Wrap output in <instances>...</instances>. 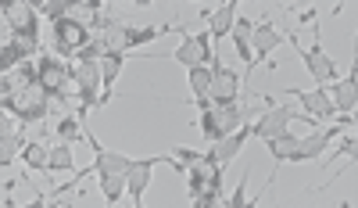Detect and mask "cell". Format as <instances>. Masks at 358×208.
<instances>
[{
	"instance_id": "obj_5",
	"label": "cell",
	"mask_w": 358,
	"mask_h": 208,
	"mask_svg": "<svg viewBox=\"0 0 358 208\" xmlns=\"http://www.w3.org/2000/svg\"><path fill=\"white\" fill-rule=\"evenodd\" d=\"M183 176H187L190 201H204V197H212V194L222 190V165L208 155V151H201V158L190 162Z\"/></svg>"
},
{
	"instance_id": "obj_16",
	"label": "cell",
	"mask_w": 358,
	"mask_h": 208,
	"mask_svg": "<svg viewBox=\"0 0 358 208\" xmlns=\"http://www.w3.org/2000/svg\"><path fill=\"white\" fill-rule=\"evenodd\" d=\"M251 29H255V22H248V18H236V22H233V29H229L233 47H236V54H241V62L248 65L241 79H248V76H251V69H255V54H251Z\"/></svg>"
},
{
	"instance_id": "obj_24",
	"label": "cell",
	"mask_w": 358,
	"mask_h": 208,
	"mask_svg": "<svg viewBox=\"0 0 358 208\" xmlns=\"http://www.w3.org/2000/svg\"><path fill=\"white\" fill-rule=\"evenodd\" d=\"M33 8H36V15H47L50 22H57L76 8V0H40V4H33Z\"/></svg>"
},
{
	"instance_id": "obj_26",
	"label": "cell",
	"mask_w": 358,
	"mask_h": 208,
	"mask_svg": "<svg viewBox=\"0 0 358 208\" xmlns=\"http://www.w3.org/2000/svg\"><path fill=\"white\" fill-rule=\"evenodd\" d=\"M344 155H348V158L355 155V137H344V140L337 144V151H334V158H344Z\"/></svg>"
},
{
	"instance_id": "obj_28",
	"label": "cell",
	"mask_w": 358,
	"mask_h": 208,
	"mask_svg": "<svg viewBox=\"0 0 358 208\" xmlns=\"http://www.w3.org/2000/svg\"><path fill=\"white\" fill-rule=\"evenodd\" d=\"M22 208H50V201H47V190H43V194H36L33 201H29V204H22Z\"/></svg>"
},
{
	"instance_id": "obj_13",
	"label": "cell",
	"mask_w": 358,
	"mask_h": 208,
	"mask_svg": "<svg viewBox=\"0 0 358 208\" xmlns=\"http://www.w3.org/2000/svg\"><path fill=\"white\" fill-rule=\"evenodd\" d=\"M280 43H287V36H283L268 18H262V22L251 29V54H255V65L268 62V54H273Z\"/></svg>"
},
{
	"instance_id": "obj_4",
	"label": "cell",
	"mask_w": 358,
	"mask_h": 208,
	"mask_svg": "<svg viewBox=\"0 0 358 208\" xmlns=\"http://www.w3.org/2000/svg\"><path fill=\"white\" fill-rule=\"evenodd\" d=\"M36 83L43 86L47 97H57V101L79 97L76 94V79H72V65L62 62L57 54H43L40 62H36Z\"/></svg>"
},
{
	"instance_id": "obj_21",
	"label": "cell",
	"mask_w": 358,
	"mask_h": 208,
	"mask_svg": "<svg viewBox=\"0 0 358 208\" xmlns=\"http://www.w3.org/2000/svg\"><path fill=\"white\" fill-rule=\"evenodd\" d=\"M83 133H86V126L79 123L76 115L57 118V126H54V137H57V144H76V140H83Z\"/></svg>"
},
{
	"instance_id": "obj_22",
	"label": "cell",
	"mask_w": 358,
	"mask_h": 208,
	"mask_svg": "<svg viewBox=\"0 0 358 208\" xmlns=\"http://www.w3.org/2000/svg\"><path fill=\"white\" fill-rule=\"evenodd\" d=\"M208 86H212V69H208V65L190 69V90H194V104H204V101H208Z\"/></svg>"
},
{
	"instance_id": "obj_20",
	"label": "cell",
	"mask_w": 358,
	"mask_h": 208,
	"mask_svg": "<svg viewBox=\"0 0 358 208\" xmlns=\"http://www.w3.org/2000/svg\"><path fill=\"white\" fill-rule=\"evenodd\" d=\"M297 140H301V137H294L290 130H287L283 137H276V140H268V151H273L276 165H283V162H294V155H297Z\"/></svg>"
},
{
	"instance_id": "obj_25",
	"label": "cell",
	"mask_w": 358,
	"mask_h": 208,
	"mask_svg": "<svg viewBox=\"0 0 358 208\" xmlns=\"http://www.w3.org/2000/svg\"><path fill=\"white\" fill-rule=\"evenodd\" d=\"M194 208H229V197L219 190V194H212V197H204V201H194Z\"/></svg>"
},
{
	"instance_id": "obj_11",
	"label": "cell",
	"mask_w": 358,
	"mask_h": 208,
	"mask_svg": "<svg viewBox=\"0 0 358 208\" xmlns=\"http://www.w3.org/2000/svg\"><path fill=\"white\" fill-rule=\"evenodd\" d=\"M283 97H297V101H301V108L315 118V123H330V118H337L334 97H330L326 86H315V90H287Z\"/></svg>"
},
{
	"instance_id": "obj_18",
	"label": "cell",
	"mask_w": 358,
	"mask_h": 208,
	"mask_svg": "<svg viewBox=\"0 0 358 208\" xmlns=\"http://www.w3.org/2000/svg\"><path fill=\"white\" fill-rule=\"evenodd\" d=\"M18 162H22L29 172H47V147L36 144V140H25V147L18 151Z\"/></svg>"
},
{
	"instance_id": "obj_19",
	"label": "cell",
	"mask_w": 358,
	"mask_h": 208,
	"mask_svg": "<svg viewBox=\"0 0 358 208\" xmlns=\"http://www.w3.org/2000/svg\"><path fill=\"white\" fill-rule=\"evenodd\" d=\"M72 165H76L72 144H54V147H47V172H69Z\"/></svg>"
},
{
	"instance_id": "obj_30",
	"label": "cell",
	"mask_w": 358,
	"mask_h": 208,
	"mask_svg": "<svg viewBox=\"0 0 358 208\" xmlns=\"http://www.w3.org/2000/svg\"><path fill=\"white\" fill-rule=\"evenodd\" d=\"M4 40H8V36H0V47H4Z\"/></svg>"
},
{
	"instance_id": "obj_3",
	"label": "cell",
	"mask_w": 358,
	"mask_h": 208,
	"mask_svg": "<svg viewBox=\"0 0 358 208\" xmlns=\"http://www.w3.org/2000/svg\"><path fill=\"white\" fill-rule=\"evenodd\" d=\"M0 15H4L8 36H15L29 54L40 50V15L29 0H0Z\"/></svg>"
},
{
	"instance_id": "obj_7",
	"label": "cell",
	"mask_w": 358,
	"mask_h": 208,
	"mask_svg": "<svg viewBox=\"0 0 358 208\" xmlns=\"http://www.w3.org/2000/svg\"><path fill=\"white\" fill-rule=\"evenodd\" d=\"M54 50L50 54H57L62 62H76V54L90 43V29H86V22H79V18H72V15H65V18H57L54 22Z\"/></svg>"
},
{
	"instance_id": "obj_9",
	"label": "cell",
	"mask_w": 358,
	"mask_h": 208,
	"mask_svg": "<svg viewBox=\"0 0 358 208\" xmlns=\"http://www.w3.org/2000/svg\"><path fill=\"white\" fill-rule=\"evenodd\" d=\"M212 86H208V101L212 104H236L241 101V72H233V69H226L222 65V57L219 54H212Z\"/></svg>"
},
{
	"instance_id": "obj_8",
	"label": "cell",
	"mask_w": 358,
	"mask_h": 208,
	"mask_svg": "<svg viewBox=\"0 0 358 208\" xmlns=\"http://www.w3.org/2000/svg\"><path fill=\"white\" fill-rule=\"evenodd\" d=\"M287 40L297 47V54L305 57V69H308V76L315 79V86H326V83H337V79H344V76H341V69H337V62H334V57L322 50V43H319V33H315V47H301L294 33H290Z\"/></svg>"
},
{
	"instance_id": "obj_2",
	"label": "cell",
	"mask_w": 358,
	"mask_h": 208,
	"mask_svg": "<svg viewBox=\"0 0 358 208\" xmlns=\"http://www.w3.org/2000/svg\"><path fill=\"white\" fill-rule=\"evenodd\" d=\"M83 140L94 147V172L101 176V190H104V201H108V208H115L118 201H122V194H126V172H129V162L133 158H126V155H118V151H108V147L94 137V133H83Z\"/></svg>"
},
{
	"instance_id": "obj_14",
	"label": "cell",
	"mask_w": 358,
	"mask_h": 208,
	"mask_svg": "<svg viewBox=\"0 0 358 208\" xmlns=\"http://www.w3.org/2000/svg\"><path fill=\"white\" fill-rule=\"evenodd\" d=\"M236 11H241V4L236 0H226V4H219V8H212L204 18H208V40H226L229 36V29H233V22H236Z\"/></svg>"
},
{
	"instance_id": "obj_15",
	"label": "cell",
	"mask_w": 358,
	"mask_h": 208,
	"mask_svg": "<svg viewBox=\"0 0 358 208\" xmlns=\"http://www.w3.org/2000/svg\"><path fill=\"white\" fill-rule=\"evenodd\" d=\"M330 97H334V108H337V118H344V123L351 126L355 123V104H358V90H355V72H348L344 79H337L334 83V90H330Z\"/></svg>"
},
{
	"instance_id": "obj_27",
	"label": "cell",
	"mask_w": 358,
	"mask_h": 208,
	"mask_svg": "<svg viewBox=\"0 0 358 208\" xmlns=\"http://www.w3.org/2000/svg\"><path fill=\"white\" fill-rule=\"evenodd\" d=\"M18 126H15V118L8 115V111H0V137H8V133H15Z\"/></svg>"
},
{
	"instance_id": "obj_29",
	"label": "cell",
	"mask_w": 358,
	"mask_h": 208,
	"mask_svg": "<svg viewBox=\"0 0 358 208\" xmlns=\"http://www.w3.org/2000/svg\"><path fill=\"white\" fill-rule=\"evenodd\" d=\"M47 201H50V197H47ZM50 208H69V204H65V201H54Z\"/></svg>"
},
{
	"instance_id": "obj_23",
	"label": "cell",
	"mask_w": 358,
	"mask_h": 208,
	"mask_svg": "<svg viewBox=\"0 0 358 208\" xmlns=\"http://www.w3.org/2000/svg\"><path fill=\"white\" fill-rule=\"evenodd\" d=\"M22 147H25V133H22V130H15V133H8V137H0V165H11V162L18 158Z\"/></svg>"
},
{
	"instance_id": "obj_6",
	"label": "cell",
	"mask_w": 358,
	"mask_h": 208,
	"mask_svg": "<svg viewBox=\"0 0 358 208\" xmlns=\"http://www.w3.org/2000/svg\"><path fill=\"white\" fill-rule=\"evenodd\" d=\"M290 123H308V126H319L315 118H305L297 108H290V104H273V108H265L258 118H255V126H251V133L258 137V140H276V137H283L287 133V126Z\"/></svg>"
},
{
	"instance_id": "obj_12",
	"label": "cell",
	"mask_w": 358,
	"mask_h": 208,
	"mask_svg": "<svg viewBox=\"0 0 358 208\" xmlns=\"http://www.w3.org/2000/svg\"><path fill=\"white\" fill-rule=\"evenodd\" d=\"M341 130H344V126H319L312 137H301V140H297L294 162H315V158H322L326 151H330V144H334V137H337Z\"/></svg>"
},
{
	"instance_id": "obj_17",
	"label": "cell",
	"mask_w": 358,
	"mask_h": 208,
	"mask_svg": "<svg viewBox=\"0 0 358 208\" xmlns=\"http://www.w3.org/2000/svg\"><path fill=\"white\" fill-rule=\"evenodd\" d=\"M248 137H251V126H241V130H236V133H229L226 140H219V144H212V151H208V155H212L219 165H229L236 155H241L244 151V144H248Z\"/></svg>"
},
{
	"instance_id": "obj_10",
	"label": "cell",
	"mask_w": 358,
	"mask_h": 208,
	"mask_svg": "<svg viewBox=\"0 0 358 208\" xmlns=\"http://www.w3.org/2000/svg\"><path fill=\"white\" fill-rule=\"evenodd\" d=\"M212 40H208V33H187L183 36V43H179L172 54H165V57H172L176 65H183V69H197V65H212Z\"/></svg>"
},
{
	"instance_id": "obj_1",
	"label": "cell",
	"mask_w": 358,
	"mask_h": 208,
	"mask_svg": "<svg viewBox=\"0 0 358 208\" xmlns=\"http://www.w3.org/2000/svg\"><path fill=\"white\" fill-rule=\"evenodd\" d=\"M197 108H201L197 130H201L204 140H212V144L226 140L229 133H236L241 126H251L258 118V104H241V101H236V104H212V101H204Z\"/></svg>"
}]
</instances>
